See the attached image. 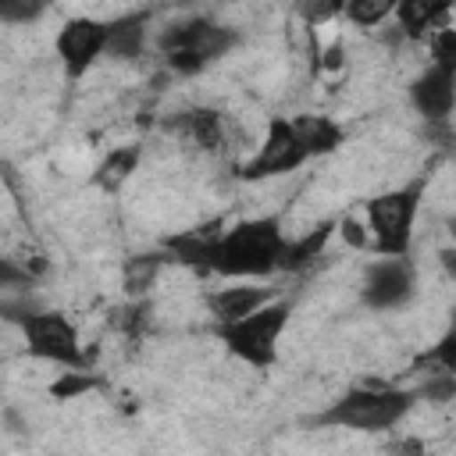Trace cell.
Here are the masks:
<instances>
[{"label": "cell", "mask_w": 456, "mask_h": 456, "mask_svg": "<svg viewBox=\"0 0 456 456\" xmlns=\"http://www.w3.org/2000/svg\"><path fill=\"white\" fill-rule=\"evenodd\" d=\"M146 21L150 14L146 11H132V14H121L114 21H107V53L110 57H139L142 46H146Z\"/></svg>", "instance_id": "5bb4252c"}, {"label": "cell", "mask_w": 456, "mask_h": 456, "mask_svg": "<svg viewBox=\"0 0 456 456\" xmlns=\"http://www.w3.org/2000/svg\"><path fill=\"white\" fill-rule=\"evenodd\" d=\"M331 232H335V221H321L317 228H310V232H306V235H299L296 242H289V239H285V249H281L278 271H299V267L314 264V260L324 253V246H328Z\"/></svg>", "instance_id": "2e32d148"}, {"label": "cell", "mask_w": 456, "mask_h": 456, "mask_svg": "<svg viewBox=\"0 0 456 456\" xmlns=\"http://www.w3.org/2000/svg\"><path fill=\"white\" fill-rule=\"evenodd\" d=\"M410 100L417 107V114L431 125H445L456 103V68H438L428 64V71H420L410 86Z\"/></svg>", "instance_id": "30bf717a"}, {"label": "cell", "mask_w": 456, "mask_h": 456, "mask_svg": "<svg viewBox=\"0 0 456 456\" xmlns=\"http://www.w3.org/2000/svg\"><path fill=\"white\" fill-rule=\"evenodd\" d=\"M413 406V392L392 385H356L338 395L328 410L314 413L310 424L317 428H346V431H388L395 428Z\"/></svg>", "instance_id": "7a4b0ae2"}, {"label": "cell", "mask_w": 456, "mask_h": 456, "mask_svg": "<svg viewBox=\"0 0 456 456\" xmlns=\"http://www.w3.org/2000/svg\"><path fill=\"white\" fill-rule=\"evenodd\" d=\"M342 235H346L353 246H367V228L356 224L353 217H342Z\"/></svg>", "instance_id": "cb8c5ba5"}, {"label": "cell", "mask_w": 456, "mask_h": 456, "mask_svg": "<svg viewBox=\"0 0 456 456\" xmlns=\"http://www.w3.org/2000/svg\"><path fill=\"white\" fill-rule=\"evenodd\" d=\"M281 249H285V235H281L278 217L239 221L235 228L214 239L203 271H214L224 278H264L278 271Z\"/></svg>", "instance_id": "6da1fadb"}, {"label": "cell", "mask_w": 456, "mask_h": 456, "mask_svg": "<svg viewBox=\"0 0 456 456\" xmlns=\"http://www.w3.org/2000/svg\"><path fill=\"white\" fill-rule=\"evenodd\" d=\"M306 160L310 157L303 153V146H299V139L292 132V121L278 114V118L267 121L260 150L239 167V178L242 182H264V178H274V175H289Z\"/></svg>", "instance_id": "52a82bcc"}, {"label": "cell", "mask_w": 456, "mask_h": 456, "mask_svg": "<svg viewBox=\"0 0 456 456\" xmlns=\"http://www.w3.org/2000/svg\"><path fill=\"white\" fill-rule=\"evenodd\" d=\"M93 385H96V381H93L86 370H64V378L53 381L50 392H53L57 399H71V395H78V392H86V388H93Z\"/></svg>", "instance_id": "44dd1931"}, {"label": "cell", "mask_w": 456, "mask_h": 456, "mask_svg": "<svg viewBox=\"0 0 456 456\" xmlns=\"http://www.w3.org/2000/svg\"><path fill=\"white\" fill-rule=\"evenodd\" d=\"M146 303H132V306H125V310H118L114 317H110V324H118L121 331H128V335H139L142 328H146Z\"/></svg>", "instance_id": "7402d4cb"}, {"label": "cell", "mask_w": 456, "mask_h": 456, "mask_svg": "<svg viewBox=\"0 0 456 456\" xmlns=\"http://www.w3.org/2000/svg\"><path fill=\"white\" fill-rule=\"evenodd\" d=\"M160 264H164L160 253H139V256H128V260H125V289H128V296H142V292H150V285L157 281Z\"/></svg>", "instance_id": "ac0fdd59"}, {"label": "cell", "mask_w": 456, "mask_h": 456, "mask_svg": "<svg viewBox=\"0 0 456 456\" xmlns=\"http://www.w3.org/2000/svg\"><path fill=\"white\" fill-rule=\"evenodd\" d=\"M182 139H189L192 146L207 150V153H217L224 146V114L214 110V107H192V110H182L178 118L167 121Z\"/></svg>", "instance_id": "7c38bea8"}, {"label": "cell", "mask_w": 456, "mask_h": 456, "mask_svg": "<svg viewBox=\"0 0 456 456\" xmlns=\"http://www.w3.org/2000/svg\"><path fill=\"white\" fill-rule=\"evenodd\" d=\"M289 121H292V132H296L306 157H324V153L338 150L342 139H346V132L328 114H299V118H289Z\"/></svg>", "instance_id": "4fadbf2b"}, {"label": "cell", "mask_w": 456, "mask_h": 456, "mask_svg": "<svg viewBox=\"0 0 456 456\" xmlns=\"http://www.w3.org/2000/svg\"><path fill=\"white\" fill-rule=\"evenodd\" d=\"M417 289V274L410 256H381L363 271V303L374 310H395L403 306Z\"/></svg>", "instance_id": "9c48e42d"}, {"label": "cell", "mask_w": 456, "mask_h": 456, "mask_svg": "<svg viewBox=\"0 0 456 456\" xmlns=\"http://www.w3.org/2000/svg\"><path fill=\"white\" fill-rule=\"evenodd\" d=\"M235 32L228 25H217L210 18H185L175 21L160 32V53L171 71L178 75H196L217 57H224L235 46Z\"/></svg>", "instance_id": "277c9868"}, {"label": "cell", "mask_w": 456, "mask_h": 456, "mask_svg": "<svg viewBox=\"0 0 456 456\" xmlns=\"http://www.w3.org/2000/svg\"><path fill=\"white\" fill-rule=\"evenodd\" d=\"M217 235H221L217 221L196 224V228H189V232L171 235V239H167V253H171V260H178V264H185V267H192V271H203L207 253H210V246H214Z\"/></svg>", "instance_id": "9a60e30c"}, {"label": "cell", "mask_w": 456, "mask_h": 456, "mask_svg": "<svg viewBox=\"0 0 456 456\" xmlns=\"http://www.w3.org/2000/svg\"><path fill=\"white\" fill-rule=\"evenodd\" d=\"M264 303H271V289H264V285H224L207 296V310L217 321V328L242 321L246 314L260 310Z\"/></svg>", "instance_id": "8fae6325"}, {"label": "cell", "mask_w": 456, "mask_h": 456, "mask_svg": "<svg viewBox=\"0 0 456 456\" xmlns=\"http://www.w3.org/2000/svg\"><path fill=\"white\" fill-rule=\"evenodd\" d=\"M107 53V21L100 18H71L57 32V57L68 78H82Z\"/></svg>", "instance_id": "ba28073f"}, {"label": "cell", "mask_w": 456, "mask_h": 456, "mask_svg": "<svg viewBox=\"0 0 456 456\" xmlns=\"http://www.w3.org/2000/svg\"><path fill=\"white\" fill-rule=\"evenodd\" d=\"M135 160H139V146H125V150H114L103 164H100V185L107 189H118L132 171H135Z\"/></svg>", "instance_id": "d6986e66"}, {"label": "cell", "mask_w": 456, "mask_h": 456, "mask_svg": "<svg viewBox=\"0 0 456 456\" xmlns=\"http://www.w3.org/2000/svg\"><path fill=\"white\" fill-rule=\"evenodd\" d=\"M420 196H424V182H410L388 192H378L367 200V246H374V253L381 256H410V242H413V221L420 210Z\"/></svg>", "instance_id": "3957f363"}, {"label": "cell", "mask_w": 456, "mask_h": 456, "mask_svg": "<svg viewBox=\"0 0 456 456\" xmlns=\"http://www.w3.org/2000/svg\"><path fill=\"white\" fill-rule=\"evenodd\" d=\"M289 314H292V303L289 299H271L260 310L246 314L242 321L221 324L217 328V338L228 346L232 356H239L242 363L264 370V367H271L278 360V335L285 331Z\"/></svg>", "instance_id": "5b68a950"}, {"label": "cell", "mask_w": 456, "mask_h": 456, "mask_svg": "<svg viewBox=\"0 0 456 456\" xmlns=\"http://www.w3.org/2000/svg\"><path fill=\"white\" fill-rule=\"evenodd\" d=\"M392 11H395V4H388V0H353V4L342 7V14L360 28H370V25L385 21Z\"/></svg>", "instance_id": "ffe728a7"}, {"label": "cell", "mask_w": 456, "mask_h": 456, "mask_svg": "<svg viewBox=\"0 0 456 456\" xmlns=\"http://www.w3.org/2000/svg\"><path fill=\"white\" fill-rule=\"evenodd\" d=\"M392 14L399 18V28H403L406 36L420 39V36H428V28H435V21H438V18H445V14H449V7H445V4L431 7V4H417V0H406V4H399Z\"/></svg>", "instance_id": "e0dca14e"}, {"label": "cell", "mask_w": 456, "mask_h": 456, "mask_svg": "<svg viewBox=\"0 0 456 456\" xmlns=\"http://www.w3.org/2000/svg\"><path fill=\"white\" fill-rule=\"evenodd\" d=\"M21 281H28V271L18 267V264H11L7 256H0V289L4 285H21Z\"/></svg>", "instance_id": "603a6c76"}, {"label": "cell", "mask_w": 456, "mask_h": 456, "mask_svg": "<svg viewBox=\"0 0 456 456\" xmlns=\"http://www.w3.org/2000/svg\"><path fill=\"white\" fill-rule=\"evenodd\" d=\"M7 317L18 321L32 356L50 360L57 367H71V370L86 367V353H82L78 331L64 314H57V310H18V314H7Z\"/></svg>", "instance_id": "8992f818"}]
</instances>
